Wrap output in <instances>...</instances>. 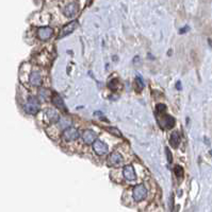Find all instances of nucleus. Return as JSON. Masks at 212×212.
I'll list each match as a JSON object with an SVG mask.
<instances>
[{
  "label": "nucleus",
  "mask_w": 212,
  "mask_h": 212,
  "mask_svg": "<svg viewBox=\"0 0 212 212\" xmlns=\"http://www.w3.org/2000/svg\"><path fill=\"white\" fill-rule=\"evenodd\" d=\"M156 118H157V121H158V124H159L161 127L172 128L175 124L174 118L171 116H168V115H166L165 113H156Z\"/></svg>",
  "instance_id": "f257e3e1"
},
{
  "label": "nucleus",
  "mask_w": 212,
  "mask_h": 212,
  "mask_svg": "<svg viewBox=\"0 0 212 212\" xmlns=\"http://www.w3.org/2000/svg\"><path fill=\"white\" fill-rule=\"evenodd\" d=\"M40 109V102L36 98L34 97H30L27 100L26 104H25V111L26 113H30V115H34Z\"/></svg>",
  "instance_id": "f03ea898"
},
{
  "label": "nucleus",
  "mask_w": 212,
  "mask_h": 212,
  "mask_svg": "<svg viewBox=\"0 0 212 212\" xmlns=\"http://www.w3.org/2000/svg\"><path fill=\"white\" fill-rule=\"evenodd\" d=\"M132 196L136 202L144 201L147 196V189L145 188L144 185H136L132 190Z\"/></svg>",
  "instance_id": "7ed1b4c3"
},
{
  "label": "nucleus",
  "mask_w": 212,
  "mask_h": 212,
  "mask_svg": "<svg viewBox=\"0 0 212 212\" xmlns=\"http://www.w3.org/2000/svg\"><path fill=\"white\" fill-rule=\"evenodd\" d=\"M79 136H80L79 131L75 127L65 128L64 131H63V134H62L63 139H64L65 141H67V142H69V141H74V140L78 139Z\"/></svg>",
  "instance_id": "20e7f679"
},
{
  "label": "nucleus",
  "mask_w": 212,
  "mask_h": 212,
  "mask_svg": "<svg viewBox=\"0 0 212 212\" xmlns=\"http://www.w3.org/2000/svg\"><path fill=\"white\" fill-rule=\"evenodd\" d=\"M78 26H79V22H78L77 20H74V21H71V22L67 23V24H65V26L62 28V30H61L59 36H58V39L65 37V36L69 35L71 33H73L75 30L77 29V27Z\"/></svg>",
  "instance_id": "39448f33"
},
{
  "label": "nucleus",
  "mask_w": 212,
  "mask_h": 212,
  "mask_svg": "<svg viewBox=\"0 0 212 212\" xmlns=\"http://www.w3.org/2000/svg\"><path fill=\"white\" fill-rule=\"evenodd\" d=\"M53 34V29L50 27H42L37 30V36L41 41H48Z\"/></svg>",
  "instance_id": "423d86ee"
},
{
  "label": "nucleus",
  "mask_w": 212,
  "mask_h": 212,
  "mask_svg": "<svg viewBox=\"0 0 212 212\" xmlns=\"http://www.w3.org/2000/svg\"><path fill=\"white\" fill-rule=\"evenodd\" d=\"M78 11H79V4L77 2H71L64 8L63 13L66 17H73L74 15L78 13Z\"/></svg>",
  "instance_id": "0eeeda50"
},
{
  "label": "nucleus",
  "mask_w": 212,
  "mask_h": 212,
  "mask_svg": "<svg viewBox=\"0 0 212 212\" xmlns=\"http://www.w3.org/2000/svg\"><path fill=\"white\" fill-rule=\"evenodd\" d=\"M93 146H94V151L97 155H105L108 153V145L106 143H103L102 141L100 140H96L94 143H93Z\"/></svg>",
  "instance_id": "6e6552de"
},
{
  "label": "nucleus",
  "mask_w": 212,
  "mask_h": 212,
  "mask_svg": "<svg viewBox=\"0 0 212 212\" xmlns=\"http://www.w3.org/2000/svg\"><path fill=\"white\" fill-rule=\"evenodd\" d=\"M82 139L86 144H91L97 140V134L92 129H86L82 134Z\"/></svg>",
  "instance_id": "1a4fd4ad"
},
{
  "label": "nucleus",
  "mask_w": 212,
  "mask_h": 212,
  "mask_svg": "<svg viewBox=\"0 0 212 212\" xmlns=\"http://www.w3.org/2000/svg\"><path fill=\"white\" fill-rule=\"evenodd\" d=\"M51 102H52L53 105H54L57 108L62 109V111H64L65 113L67 111L66 106H65L64 102H63V99L60 97V94H58V93H53L52 96H51Z\"/></svg>",
  "instance_id": "9d476101"
},
{
  "label": "nucleus",
  "mask_w": 212,
  "mask_h": 212,
  "mask_svg": "<svg viewBox=\"0 0 212 212\" xmlns=\"http://www.w3.org/2000/svg\"><path fill=\"white\" fill-rule=\"evenodd\" d=\"M108 160H109V164H111L113 167H117L123 163V157L117 152H113L112 154L109 156Z\"/></svg>",
  "instance_id": "9b49d317"
},
{
  "label": "nucleus",
  "mask_w": 212,
  "mask_h": 212,
  "mask_svg": "<svg viewBox=\"0 0 212 212\" xmlns=\"http://www.w3.org/2000/svg\"><path fill=\"white\" fill-rule=\"evenodd\" d=\"M123 175L124 177L126 178L127 180L129 181H132L136 178V172H134V169H133L132 166H126L123 170Z\"/></svg>",
  "instance_id": "f8f14e48"
},
{
  "label": "nucleus",
  "mask_w": 212,
  "mask_h": 212,
  "mask_svg": "<svg viewBox=\"0 0 212 212\" xmlns=\"http://www.w3.org/2000/svg\"><path fill=\"white\" fill-rule=\"evenodd\" d=\"M45 116L47 118V120L50 123H56L60 120V116L59 113H57L54 109H51V108H47L46 111H45Z\"/></svg>",
  "instance_id": "ddd939ff"
},
{
  "label": "nucleus",
  "mask_w": 212,
  "mask_h": 212,
  "mask_svg": "<svg viewBox=\"0 0 212 212\" xmlns=\"http://www.w3.org/2000/svg\"><path fill=\"white\" fill-rule=\"evenodd\" d=\"M29 81H30V83H31V85H33V86H40V85L42 84V81H43V80H42V76L40 74V72H37V71H33L29 78Z\"/></svg>",
  "instance_id": "4468645a"
},
{
  "label": "nucleus",
  "mask_w": 212,
  "mask_h": 212,
  "mask_svg": "<svg viewBox=\"0 0 212 212\" xmlns=\"http://www.w3.org/2000/svg\"><path fill=\"white\" fill-rule=\"evenodd\" d=\"M170 143L173 148H178V145L180 143V135L178 134V132H173L170 137Z\"/></svg>",
  "instance_id": "2eb2a0df"
},
{
  "label": "nucleus",
  "mask_w": 212,
  "mask_h": 212,
  "mask_svg": "<svg viewBox=\"0 0 212 212\" xmlns=\"http://www.w3.org/2000/svg\"><path fill=\"white\" fill-rule=\"evenodd\" d=\"M174 173H175V175H176V177L180 179V178H182V176H183V169L180 166H176L174 169Z\"/></svg>",
  "instance_id": "dca6fc26"
},
{
  "label": "nucleus",
  "mask_w": 212,
  "mask_h": 212,
  "mask_svg": "<svg viewBox=\"0 0 212 212\" xmlns=\"http://www.w3.org/2000/svg\"><path fill=\"white\" fill-rule=\"evenodd\" d=\"M109 87L111 90H116L118 87H119L117 78H113V80H111V81L109 82Z\"/></svg>",
  "instance_id": "f3484780"
},
{
  "label": "nucleus",
  "mask_w": 212,
  "mask_h": 212,
  "mask_svg": "<svg viewBox=\"0 0 212 212\" xmlns=\"http://www.w3.org/2000/svg\"><path fill=\"white\" fill-rule=\"evenodd\" d=\"M50 96H52V94L49 92V90H47V89H41L40 90V97L43 98V99L48 100Z\"/></svg>",
  "instance_id": "a211bd4d"
},
{
  "label": "nucleus",
  "mask_w": 212,
  "mask_h": 212,
  "mask_svg": "<svg viewBox=\"0 0 212 212\" xmlns=\"http://www.w3.org/2000/svg\"><path fill=\"white\" fill-rule=\"evenodd\" d=\"M136 86H138L139 91H141V90L144 88V84H143V81H142L141 76H138V78H136Z\"/></svg>",
  "instance_id": "6ab92c4d"
},
{
  "label": "nucleus",
  "mask_w": 212,
  "mask_h": 212,
  "mask_svg": "<svg viewBox=\"0 0 212 212\" xmlns=\"http://www.w3.org/2000/svg\"><path fill=\"white\" fill-rule=\"evenodd\" d=\"M107 131L108 132H110L111 134H114L115 136H117V137H121L122 136V134H121V132L118 131L117 128H115V127H108L107 128Z\"/></svg>",
  "instance_id": "aec40b11"
},
{
  "label": "nucleus",
  "mask_w": 212,
  "mask_h": 212,
  "mask_svg": "<svg viewBox=\"0 0 212 212\" xmlns=\"http://www.w3.org/2000/svg\"><path fill=\"white\" fill-rule=\"evenodd\" d=\"M165 154H166V157H167V161L171 163L173 161V156H172V153L168 148H165Z\"/></svg>",
  "instance_id": "412c9836"
},
{
  "label": "nucleus",
  "mask_w": 212,
  "mask_h": 212,
  "mask_svg": "<svg viewBox=\"0 0 212 212\" xmlns=\"http://www.w3.org/2000/svg\"><path fill=\"white\" fill-rule=\"evenodd\" d=\"M187 31H189V27L188 26L184 27V28H182V29H180L179 30V33H180V34H184V33H186Z\"/></svg>",
  "instance_id": "4be33fe9"
},
{
  "label": "nucleus",
  "mask_w": 212,
  "mask_h": 212,
  "mask_svg": "<svg viewBox=\"0 0 212 212\" xmlns=\"http://www.w3.org/2000/svg\"><path fill=\"white\" fill-rule=\"evenodd\" d=\"M176 88H177V89H178V90H181V83H180L179 81L177 82V84H176Z\"/></svg>",
  "instance_id": "5701e85b"
},
{
  "label": "nucleus",
  "mask_w": 212,
  "mask_h": 212,
  "mask_svg": "<svg viewBox=\"0 0 212 212\" xmlns=\"http://www.w3.org/2000/svg\"><path fill=\"white\" fill-rule=\"evenodd\" d=\"M208 41H209V46L212 47V41H211V39H208Z\"/></svg>",
  "instance_id": "b1692460"
}]
</instances>
